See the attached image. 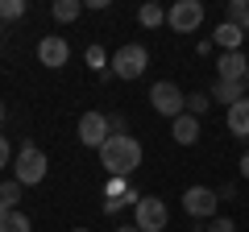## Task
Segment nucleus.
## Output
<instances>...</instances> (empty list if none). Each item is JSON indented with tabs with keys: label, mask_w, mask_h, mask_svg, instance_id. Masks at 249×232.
<instances>
[{
	"label": "nucleus",
	"mask_w": 249,
	"mask_h": 232,
	"mask_svg": "<svg viewBox=\"0 0 249 232\" xmlns=\"http://www.w3.org/2000/svg\"><path fill=\"white\" fill-rule=\"evenodd\" d=\"M0 232H29V215H21V212L4 215V220H0Z\"/></svg>",
	"instance_id": "21"
},
{
	"label": "nucleus",
	"mask_w": 249,
	"mask_h": 232,
	"mask_svg": "<svg viewBox=\"0 0 249 232\" xmlns=\"http://www.w3.org/2000/svg\"><path fill=\"white\" fill-rule=\"evenodd\" d=\"M25 17V0H0V21H21Z\"/></svg>",
	"instance_id": "20"
},
{
	"label": "nucleus",
	"mask_w": 249,
	"mask_h": 232,
	"mask_svg": "<svg viewBox=\"0 0 249 232\" xmlns=\"http://www.w3.org/2000/svg\"><path fill=\"white\" fill-rule=\"evenodd\" d=\"M0 125H4V99H0Z\"/></svg>",
	"instance_id": "29"
},
{
	"label": "nucleus",
	"mask_w": 249,
	"mask_h": 232,
	"mask_svg": "<svg viewBox=\"0 0 249 232\" xmlns=\"http://www.w3.org/2000/svg\"><path fill=\"white\" fill-rule=\"evenodd\" d=\"M241 179H249V153L241 158Z\"/></svg>",
	"instance_id": "27"
},
{
	"label": "nucleus",
	"mask_w": 249,
	"mask_h": 232,
	"mask_svg": "<svg viewBox=\"0 0 249 232\" xmlns=\"http://www.w3.org/2000/svg\"><path fill=\"white\" fill-rule=\"evenodd\" d=\"M100 166L108 170V179H133L142 170V141L129 133H112L100 145Z\"/></svg>",
	"instance_id": "1"
},
{
	"label": "nucleus",
	"mask_w": 249,
	"mask_h": 232,
	"mask_svg": "<svg viewBox=\"0 0 249 232\" xmlns=\"http://www.w3.org/2000/svg\"><path fill=\"white\" fill-rule=\"evenodd\" d=\"M129 203H133V207L142 203V195H137L133 187L124 191V195H116V199H104V212H108V215H116V212H124V207H129Z\"/></svg>",
	"instance_id": "18"
},
{
	"label": "nucleus",
	"mask_w": 249,
	"mask_h": 232,
	"mask_svg": "<svg viewBox=\"0 0 249 232\" xmlns=\"http://www.w3.org/2000/svg\"><path fill=\"white\" fill-rule=\"evenodd\" d=\"M212 99H220V104H241L245 99V83H224V79H216V87H212Z\"/></svg>",
	"instance_id": "15"
},
{
	"label": "nucleus",
	"mask_w": 249,
	"mask_h": 232,
	"mask_svg": "<svg viewBox=\"0 0 249 232\" xmlns=\"http://www.w3.org/2000/svg\"><path fill=\"white\" fill-rule=\"evenodd\" d=\"M112 75L116 79H142L145 71H150V50H145L142 42H124L121 50L112 54Z\"/></svg>",
	"instance_id": "2"
},
{
	"label": "nucleus",
	"mask_w": 249,
	"mask_h": 232,
	"mask_svg": "<svg viewBox=\"0 0 249 232\" xmlns=\"http://www.w3.org/2000/svg\"><path fill=\"white\" fill-rule=\"evenodd\" d=\"M245 87H249V75H245Z\"/></svg>",
	"instance_id": "31"
},
{
	"label": "nucleus",
	"mask_w": 249,
	"mask_h": 232,
	"mask_svg": "<svg viewBox=\"0 0 249 232\" xmlns=\"http://www.w3.org/2000/svg\"><path fill=\"white\" fill-rule=\"evenodd\" d=\"M216 203H220V195L212 187H187L183 191V212L196 215V220H216Z\"/></svg>",
	"instance_id": "7"
},
{
	"label": "nucleus",
	"mask_w": 249,
	"mask_h": 232,
	"mask_svg": "<svg viewBox=\"0 0 249 232\" xmlns=\"http://www.w3.org/2000/svg\"><path fill=\"white\" fill-rule=\"evenodd\" d=\"M245 75H249V58H245L241 50H224L220 63H216V79H224V83H245Z\"/></svg>",
	"instance_id": "10"
},
{
	"label": "nucleus",
	"mask_w": 249,
	"mask_h": 232,
	"mask_svg": "<svg viewBox=\"0 0 249 232\" xmlns=\"http://www.w3.org/2000/svg\"><path fill=\"white\" fill-rule=\"evenodd\" d=\"M170 137H175L178 145H196V141H199V116L183 112V116L175 120V125H170Z\"/></svg>",
	"instance_id": "11"
},
{
	"label": "nucleus",
	"mask_w": 249,
	"mask_h": 232,
	"mask_svg": "<svg viewBox=\"0 0 249 232\" xmlns=\"http://www.w3.org/2000/svg\"><path fill=\"white\" fill-rule=\"evenodd\" d=\"M208 232H237V224L224 220V215H216V220H208Z\"/></svg>",
	"instance_id": "25"
},
{
	"label": "nucleus",
	"mask_w": 249,
	"mask_h": 232,
	"mask_svg": "<svg viewBox=\"0 0 249 232\" xmlns=\"http://www.w3.org/2000/svg\"><path fill=\"white\" fill-rule=\"evenodd\" d=\"M229 133L232 137H249V99L229 108Z\"/></svg>",
	"instance_id": "13"
},
{
	"label": "nucleus",
	"mask_w": 249,
	"mask_h": 232,
	"mask_svg": "<svg viewBox=\"0 0 249 232\" xmlns=\"http://www.w3.org/2000/svg\"><path fill=\"white\" fill-rule=\"evenodd\" d=\"M75 232H88V228H75Z\"/></svg>",
	"instance_id": "30"
},
{
	"label": "nucleus",
	"mask_w": 249,
	"mask_h": 232,
	"mask_svg": "<svg viewBox=\"0 0 249 232\" xmlns=\"http://www.w3.org/2000/svg\"><path fill=\"white\" fill-rule=\"evenodd\" d=\"M88 66H96V71H104V63H108V54H104V46H88Z\"/></svg>",
	"instance_id": "23"
},
{
	"label": "nucleus",
	"mask_w": 249,
	"mask_h": 232,
	"mask_svg": "<svg viewBox=\"0 0 249 232\" xmlns=\"http://www.w3.org/2000/svg\"><path fill=\"white\" fill-rule=\"evenodd\" d=\"M13 179H17L21 187H37V182L46 179V153L37 149L34 141H25L17 149V158H13Z\"/></svg>",
	"instance_id": "3"
},
{
	"label": "nucleus",
	"mask_w": 249,
	"mask_h": 232,
	"mask_svg": "<svg viewBox=\"0 0 249 232\" xmlns=\"http://www.w3.org/2000/svg\"><path fill=\"white\" fill-rule=\"evenodd\" d=\"M212 37L224 46V50H241V42H245V29H241V25H229V21H220Z\"/></svg>",
	"instance_id": "14"
},
{
	"label": "nucleus",
	"mask_w": 249,
	"mask_h": 232,
	"mask_svg": "<svg viewBox=\"0 0 249 232\" xmlns=\"http://www.w3.org/2000/svg\"><path fill=\"white\" fill-rule=\"evenodd\" d=\"M208 104H212V96H208V91L187 96V112H191V116H204V112H208Z\"/></svg>",
	"instance_id": "22"
},
{
	"label": "nucleus",
	"mask_w": 249,
	"mask_h": 232,
	"mask_svg": "<svg viewBox=\"0 0 249 232\" xmlns=\"http://www.w3.org/2000/svg\"><path fill=\"white\" fill-rule=\"evenodd\" d=\"M4 166H9V137L0 133V170H4Z\"/></svg>",
	"instance_id": "26"
},
{
	"label": "nucleus",
	"mask_w": 249,
	"mask_h": 232,
	"mask_svg": "<svg viewBox=\"0 0 249 232\" xmlns=\"http://www.w3.org/2000/svg\"><path fill=\"white\" fill-rule=\"evenodd\" d=\"M67 58H71V46H67L62 33H46L42 42H37V63H42V66L58 71V66H67Z\"/></svg>",
	"instance_id": "8"
},
{
	"label": "nucleus",
	"mask_w": 249,
	"mask_h": 232,
	"mask_svg": "<svg viewBox=\"0 0 249 232\" xmlns=\"http://www.w3.org/2000/svg\"><path fill=\"white\" fill-rule=\"evenodd\" d=\"M245 29H249V17H245Z\"/></svg>",
	"instance_id": "32"
},
{
	"label": "nucleus",
	"mask_w": 249,
	"mask_h": 232,
	"mask_svg": "<svg viewBox=\"0 0 249 232\" xmlns=\"http://www.w3.org/2000/svg\"><path fill=\"white\" fill-rule=\"evenodd\" d=\"M245 17H249V0H229V9H224V21H229V25H241V29H245Z\"/></svg>",
	"instance_id": "19"
},
{
	"label": "nucleus",
	"mask_w": 249,
	"mask_h": 232,
	"mask_svg": "<svg viewBox=\"0 0 249 232\" xmlns=\"http://www.w3.org/2000/svg\"><path fill=\"white\" fill-rule=\"evenodd\" d=\"M108 137H112V133H108V116H104V112H83V116H79V141H83V145L100 149Z\"/></svg>",
	"instance_id": "9"
},
{
	"label": "nucleus",
	"mask_w": 249,
	"mask_h": 232,
	"mask_svg": "<svg viewBox=\"0 0 249 232\" xmlns=\"http://www.w3.org/2000/svg\"><path fill=\"white\" fill-rule=\"evenodd\" d=\"M124 191H129V179H108L104 199H116V195H124Z\"/></svg>",
	"instance_id": "24"
},
{
	"label": "nucleus",
	"mask_w": 249,
	"mask_h": 232,
	"mask_svg": "<svg viewBox=\"0 0 249 232\" xmlns=\"http://www.w3.org/2000/svg\"><path fill=\"white\" fill-rule=\"evenodd\" d=\"M137 21H142L145 29H158V25H166V9H162V4H142V9H137Z\"/></svg>",
	"instance_id": "16"
},
{
	"label": "nucleus",
	"mask_w": 249,
	"mask_h": 232,
	"mask_svg": "<svg viewBox=\"0 0 249 232\" xmlns=\"http://www.w3.org/2000/svg\"><path fill=\"white\" fill-rule=\"evenodd\" d=\"M0 25H4V21H0Z\"/></svg>",
	"instance_id": "33"
},
{
	"label": "nucleus",
	"mask_w": 249,
	"mask_h": 232,
	"mask_svg": "<svg viewBox=\"0 0 249 232\" xmlns=\"http://www.w3.org/2000/svg\"><path fill=\"white\" fill-rule=\"evenodd\" d=\"M116 232H142V228H137V224H124V228H116Z\"/></svg>",
	"instance_id": "28"
},
{
	"label": "nucleus",
	"mask_w": 249,
	"mask_h": 232,
	"mask_svg": "<svg viewBox=\"0 0 249 232\" xmlns=\"http://www.w3.org/2000/svg\"><path fill=\"white\" fill-rule=\"evenodd\" d=\"M166 25L175 29V33H196V29L204 25V4H199V0H175L166 9Z\"/></svg>",
	"instance_id": "6"
},
{
	"label": "nucleus",
	"mask_w": 249,
	"mask_h": 232,
	"mask_svg": "<svg viewBox=\"0 0 249 232\" xmlns=\"http://www.w3.org/2000/svg\"><path fill=\"white\" fill-rule=\"evenodd\" d=\"M150 104H154V112L158 116H170V120H178V116L187 112V96H183V87H178L175 79H158L150 87Z\"/></svg>",
	"instance_id": "4"
},
{
	"label": "nucleus",
	"mask_w": 249,
	"mask_h": 232,
	"mask_svg": "<svg viewBox=\"0 0 249 232\" xmlns=\"http://www.w3.org/2000/svg\"><path fill=\"white\" fill-rule=\"evenodd\" d=\"M54 21H79V13H83V0H58L54 4Z\"/></svg>",
	"instance_id": "17"
},
{
	"label": "nucleus",
	"mask_w": 249,
	"mask_h": 232,
	"mask_svg": "<svg viewBox=\"0 0 249 232\" xmlns=\"http://www.w3.org/2000/svg\"><path fill=\"white\" fill-rule=\"evenodd\" d=\"M21 182L17 179H9V182H0V220H4V215H13L17 212V203H21Z\"/></svg>",
	"instance_id": "12"
},
{
	"label": "nucleus",
	"mask_w": 249,
	"mask_h": 232,
	"mask_svg": "<svg viewBox=\"0 0 249 232\" xmlns=\"http://www.w3.org/2000/svg\"><path fill=\"white\" fill-rule=\"evenodd\" d=\"M133 224L142 232H166V224H170V207L162 203L158 195H142V203L133 207Z\"/></svg>",
	"instance_id": "5"
}]
</instances>
